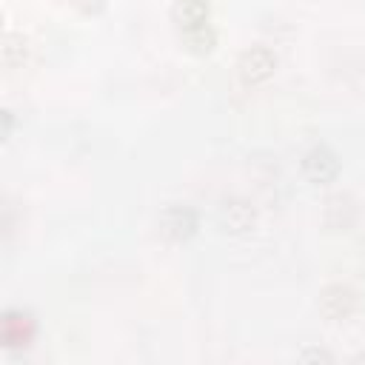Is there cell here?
Returning <instances> with one entry per match:
<instances>
[{"instance_id":"6da1fadb","label":"cell","mask_w":365,"mask_h":365,"mask_svg":"<svg viewBox=\"0 0 365 365\" xmlns=\"http://www.w3.org/2000/svg\"><path fill=\"white\" fill-rule=\"evenodd\" d=\"M274 71V54L265 48H254L240 60V77L245 83H259Z\"/></svg>"},{"instance_id":"7a4b0ae2","label":"cell","mask_w":365,"mask_h":365,"mask_svg":"<svg viewBox=\"0 0 365 365\" xmlns=\"http://www.w3.org/2000/svg\"><path fill=\"white\" fill-rule=\"evenodd\" d=\"M319 308H322V314H325L328 319H345V317L356 308V297H354V291H348V288H328V291L322 294Z\"/></svg>"},{"instance_id":"3957f363","label":"cell","mask_w":365,"mask_h":365,"mask_svg":"<svg viewBox=\"0 0 365 365\" xmlns=\"http://www.w3.org/2000/svg\"><path fill=\"white\" fill-rule=\"evenodd\" d=\"M174 17L180 20V26L185 29V34L205 29V17H208V6L205 0H177L174 6Z\"/></svg>"},{"instance_id":"277c9868","label":"cell","mask_w":365,"mask_h":365,"mask_svg":"<svg viewBox=\"0 0 365 365\" xmlns=\"http://www.w3.org/2000/svg\"><path fill=\"white\" fill-rule=\"evenodd\" d=\"M305 171H308L311 180L325 182V180H331V177L336 174V160H334V154H328L325 148H314V151L305 157Z\"/></svg>"},{"instance_id":"5b68a950","label":"cell","mask_w":365,"mask_h":365,"mask_svg":"<svg viewBox=\"0 0 365 365\" xmlns=\"http://www.w3.org/2000/svg\"><path fill=\"white\" fill-rule=\"evenodd\" d=\"M191 225H194V217H191V211H185V208H171V211H165V217H163V231H165L168 237H185V234L191 231Z\"/></svg>"},{"instance_id":"8992f818","label":"cell","mask_w":365,"mask_h":365,"mask_svg":"<svg viewBox=\"0 0 365 365\" xmlns=\"http://www.w3.org/2000/svg\"><path fill=\"white\" fill-rule=\"evenodd\" d=\"M103 3H106V0H77V6H80L83 11H97Z\"/></svg>"}]
</instances>
